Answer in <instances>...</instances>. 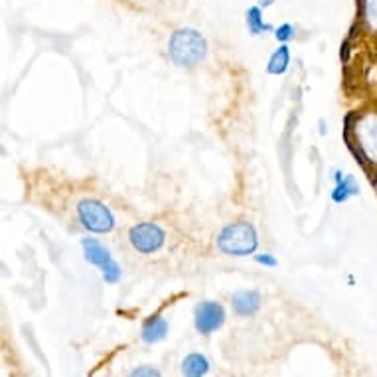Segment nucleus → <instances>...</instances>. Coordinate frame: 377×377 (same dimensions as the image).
Masks as SVG:
<instances>
[{
  "instance_id": "1",
  "label": "nucleus",
  "mask_w": 377,
  "mask_h": 377,
  "mask_svg": "<svg viewBox=\"0 0 377 377\" xmlns=\"http://www.w3.org/2000/svg\"><path fill=\"white\" fill-rule=\"evenodd\" d=\"M168 52L174 64L182 68H193L208 56V44L198 30L182 28L172 34L168 42Z\"/></svg>"
},
{
  "instance_id": "2",
  "label": "nucleus",
  "mask_w": 377,
  "mask_h": 377,
  "mask_svg": "<svg viewBox=\"0 0 377 377\" xmlns=\"http://www.w3.org/2000/svg\"><path fill=\"white\" fill-rule=\"evenodd\" d=\"M257 232L251 223L237 222L223 227V232L217 237V245L225 255H233V257H245L251 255L257 249Z\"/></svg>"
},
{
  "instance_id": "3",
  "label": "nucleus",
  "mask_w": 377,
  "mask_h": 377,
  "mask_svg": "<svg viewBox=\"0 0 377 377\" xmlns=\"http://www.w3.org/2000/svg\"><path fill=\"white\" fill-rule=\"evenodd\" d=\"M78 215L81 223L93 233H109L115 227V217L111 210L97 200H81L78 205Z\"/></svg>"
},
{
  "instance_id": "4",
  "label": "nucleus",
  "mask_w": 377,
  "mask_h": 377,
  "mask_svg": "<svg viewBox=\"0 0 377 377\" xmlns=\"http://www.w3.org/2000/svg\"><path fill=\"white\" fill-rule=\"evenodd\" d=\"M83 253H85V259L91 265L99 267L103 271V279L109 285H113L121 279V267L116 265V261L111 257V253L107 247H103L97 239H83Z\"/></svg>"
},
{
  "instance_id": "5",
  "label": "nucleus",
  "mask_w": 377,
  "mask_h": 377,
  "mask_svg": "<svg viewBox=\"0 0 377 377\" xmlns=\"http://www.w3.org/2000/svg\"><path fill=\"white\" fill-rule=\"evenodd\" d=\"M128 239H131V245L138 253H155L164 245V232H162L160 225H156L152 222H145L131 227Z\"/></svg>"
},
{
  "instance_id": "6",
  "label": "nucleus",
  "mask_w": 377,
  "mask_h": 377,
  "mask_svg": "<svg viewBox=\"0 0 377 377\" xmlns=\"http://www.w3.org/2000/svg\"><path fill=\"white\" fill-rule=\"evenodd\" d=\"M356 138H358L361 155L366 156L369 162L377 164V113H368L358 119Z\"/></svg>"
},
{
  "instance_id": "7",
  "label": "nucleus",
  "mask_w": 377,
  "mask_h": 377,
  "mask_svg": "<svg viewBox=\"0 0 377 377\" xmlns=\"http://www.w3.org/2000/svg\"><path fill=\"white\" fill-rule=\"evenodd\" d=\"M223 322H225V310H223L222 304L212 302V300H205L202 304H198L193 324H196V330L200 334H212L215 330L222 328Z\"/></svg>"
},
{
  "instance_id": "8",
  "label": "nucleus",
  "mask_w": 377,
  "mask_h": 377,
  "mask_svg": "<svg viewBox=\"0 0 377 377\" xmlns=\"http://www.w3.org/2000/svg\"><path fill=\"white\" fill-rule=\"evenodd\" d=\"M261 306V294L257 290H237L233 294V309L241 316H253Z\"/></svg>"
},
{
  "instance_id": "9",
  "label": "nucleus",
  "mask_w": 377,
  "mask_h": 377,
  "mask_svg": "<svg viewBox=\"0 0 377 377\" xmlns=\"http://www.w3.org/2000/svg\"><path fill=\"white\" fill-rule=\"evenodd\" d=\"M334 178H336V188H334V192H332V200H334V202L344 203L348 202L349 198L358 196L359 186L354 176L352 174L344 176L342 172H336Z\"/></svg>"
},
{
  "instance_id": "10",
  "label": "nucleus",
  "mask_w": 377,
  "mask_h": 377,
  "mask_svg": "<svg viewBox=\"0 0 377 377\" xmlns=\"http://www.w3.org/2000/svg\"><path fill=\"white\" fill-rule=\"evenodd\" d=\"M166 334H168V322L162 316H152L150 320H146V324L143 326V340L146 344H156L164 340Z\"/></svg>"
},
{
  "instance_id": "11",
  "label": "nucleus",
  "mask_w": 377,
  "mask_h": 377,
  "mask_svg": "<svg viewBox=\"0 0 377 377\" xmlns=\"http://www.w3.org/2000/svg\"><path fill=\"white\" fill-rule=\"evenodd\" d=\"M208 369H210V361H208L205 356H202V354H190V356L182 361V371L190 377L205 376Z\"/></svg>"
},
{
  "instance_id": "12",
  "label": "nucleus",
  "mask_w": 377,
  "mask_h": 377,
  "mask_svg": "<svg viewBox=\"0 0 377 377\" xmlns=\"http://www.w3.org/2000/svg\"><path fill=\"white\" fill-rule=\"evenodd\" d=\"M247 28L249 34L253 36H261L263 32H271V24H267L261 16V8L259 6H251L247 10Z\"/></svg>"
},
{
  "instance_id": "13",
  "label": "nucleus",
  "mask_w": 377,
  "mask_h": 377,
  "mask_svg": "<svg viewBox=\"0 0 377 377\" xmlns=\"http://www.w3.org/2000/svg\"><path fill=\"white\" fill-rule=\"evenodd\" d=\"M289 59H290V52L287 46H281V48L277 49L275 54L269 59V73L273 76H282L287 68H289Z\"/></svg>"
},
{
  "instance_id": "14",
  "label": "nucleus",
  "mask_w": 377,
  "mask_h": 377,
  "mask_svg": "<svg viewBox=\"0 0 377 377\" xmlns=\"http://www.w3.org/2000/svg\"><path fill=\"white\" fill-rule=\"evenodd\" d=\"M364 22L377 34V0H364Z\"/></svg>"
},
{
  "instance_id": "15",
  "label": "nucleus",
  "mask_w": 377,
  "mask_h": 377,
  "mask_svg": "<svg viewBox=\"0 0 377 377\" xmlns=\"http://www.w3.org/2000/svg\"><path fill=\"white\" fill-rule=\"evenodd\" d=\"M292 36H294V28L290 24H282V26L275 30V38L279 40V42H289Z\"/></svg>"
},
{
  "instance_id": "16",
  "label": "nucleus",
  "mask_w": 377,
  "mask_h": 377,
  "mask_svg": "<svg viewBox=\"0 0 377 377\" xmlns=\"http://www.w3.org/2000/svg\"><path fill=\"white\" fill-rule=\"evenodd\" d=\"M255 261L261 263L265 267H277V259L269 255V253H265V255H255Z\"/></svg>"
},
{
  "instance_id": "17",
  "label": "nucleus",
  "mask_w": 377,
  "mask_h": 377,
  "mask_svg": "<svg viewBox=\"0 0 377 377\" xmlns=\"http://www.w3.org/2000/svg\"><path fill=\"white\" fill-rule=\"evenodd\" d=\"M133 376H158V369L155 368H138L133 371Z\"/></svg>"
},
{
  "instance_id": "18",
  "label": "nucleus",
  "mask_w": 377,
  "mask_h": 377,
  "mask_svg": "<svg viewBox=\"0 0 377 377\" xmlns=\"http://www.w3.org/2000/svg\"><path fill=\"white\" fill-rule=\"evenodd\" d=\"M273 2H277V0H259V4H261V6H265V8H267V6H271Z\"/></svg>"
},
{
  "instance_id": "19",
  "label": "nucleus",
  "mask_w": 377,
  "mask_h": 377,
  "mask_svg": "<svg viewBox=\"0 0 377 377\" xmlns=\"http://www.w3.org/2000/svg\"><path fill=\"white\" fill-rule=\"evenodd\" d=\"M373 184H376V188H377V178H376V182H373Z\"/></svg>"
}]
</instances>
